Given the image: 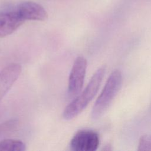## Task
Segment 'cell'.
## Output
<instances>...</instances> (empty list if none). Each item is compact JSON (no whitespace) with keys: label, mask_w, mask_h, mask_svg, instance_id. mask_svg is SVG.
<instances>
[{"label":"cell","mask_w":151,"mask_h":151,"mask_svg":"<svg viewBox=\"0 0 151 151\" xmlns=\"http://www.w3.org/2000/svg\"><path fill=\"white\" fill-rule=\"evenodd\" d=\"M17 10L0 12V38L12 34L24 22Z\"/></svg>","instance_id":"cell-5"},{"label":"cell","mask_w":151,"mask_h":151,"mask_svg":"<svg viewBox=\"0 0 151 151\" xmlns=\"http://www.w3.org/2000/svg\"><path fill=\"white\" fill-rule=\"evenodd\" d=\"M87 63L82 56L76 58L71 70L68 84V93L70 96L78 94L83 88L86 73Z\"/></svg>","instance_id":"cell-3"},{"label":"cell","mask_w":151,"mask_h":151,"mask_svg":"<svg viewBox=\"0 0 151 151\" xmlns=\"http://www.w3.org/2000/svg\"><path fill=\"white\" fill-rule=\"evenodd\" d=\"M99 144L100 137L96 132L83 129L74 135L70 142V147L74 151H95Z\"/></svg>","instance_id":"cell-4"},{"label":"cell","mask_w":151,"mask_h":151,"mask_svg":"<svg viewBox=\"0 0 151 151\" xmlns=\"http://www.w3.org/2000/svg\"><path fill=\"white\" fill-rule=\"evenodd\" d=\"M18 124L19 121L17 119H11L1 123L0 124V140L14 132Z\"/></svg>","instance_id":"cell-9"},{"label":"cell","mask_w":151,"mask_h":151,"mask_svg":"<svg viewBox=\"0 0 151 151\" xmlns=\"http://www.w3.org/2000/svg\"><path fill=\"white\" fill-rule=\"evenodd\" d=\"M137 150L151 151V134H145L140 137Z\"/></svg>","instance_id":"cell-10"},{"label":"cell","mask_w":151,"mask_h":151,"mask_svg":"<svg viewBox=\"0 0 151 151\" xmlns=\"http://www.w3.org/2000/svg\"><path fill=\"white\" fill-rule=\"evenodd\" d=\"M21 73V67L12 63L0 71V101L17 80Z\"/></svg>","instance_id":"cell-6"},{"label":"cell","mask_w":151,"mask_h":151,"mask_svg":"<svg viewBox=\"0 0 151 151\" xmlns=\"http://www.w3.org/2000/svg\"><path fill=\"white\" fill-rule=\"evenodd\" d=\"M26 146L19 140L4 139L0 141V151H24Z\"/></svg>","instance_id":"cell-8"},{"label":"cell","mask_w":151,"mask_h":151,"mask_svg":"<svg viewBox=\"0 0 151 151\" xmlns=\"http://www.w3.org/2000/svg\"><path fill=\"white\" fill-rule=\"evenodd\" d=\"M17 11L24 20L45 21L48 18L45 9L40 4L26 1L21 3L17 8Z\"/></svg>","instance_id":"cell-7"},{"label":"cell","mask_w":151,"mask_h":151,"mask_svg":"<svg viewBox=\"0 0 151 151\" xmlns=\"http://www.w3.org/2000/svg\"><path fill=\"white\" fill-rule=\"evenodd\" d=\"M105 73V66H102L96 71L84 90L65 107L63 113L64 119L71 120L86 108L96 95Z\"/></svg>","instance_id":"cell-1"},{"label":"cell","mask_w":151,"mask_h":151,"mask_svg":"<svg viewBox=\"0 0 151 151\" xmlns=\"http://www.w3.org/2000/svg\"><path fill=\"white\" fill-rule=\"evenodd\" d=\"M122 74L114 70L108 77L91 112V118L96 120L103 116L119 93L122 84Z\"/></svg>","instance_id":"cell-2"}]
</instances>
